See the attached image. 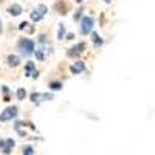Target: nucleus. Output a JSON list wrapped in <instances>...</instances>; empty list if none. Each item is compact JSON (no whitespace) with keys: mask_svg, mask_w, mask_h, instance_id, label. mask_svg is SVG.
<instances>
[{"mask_svg":"<svg viewBox=\"0 0 155 155\" xmlns=\"http://www.w3.org/2000/svg\"><path fill=\"white\" fill-rule=\"evenodd\" d=\"M2 92H3V101H11V98H9V88H8V85H2Z\"/></svg>","mask_w":155,"mask_h":155,"instance_id":"a211bd4d","label":"nucleus"},{"mask_svg":"<svg viewBox=\"0 0 155 155\" xmlns=\"http://www.w3.org/2000/svg\"><path fill=\"white\" fill-rule=\"evenodd\" d=\"M28 25H30V22H27V20H23V22H20V23H19V30H20V31H23L25 28L28 27Z\"/></svg>","mask_w":155,"mask_h":155,"instance_id":"4be33fe9","label":"nucleus"},{"mask_svg":"<svg viewBox=\"0 0 155 155\" xmlns=\"http://www.w3.org/2000/svg\"><path fill=\"white\" fill-rule=\"evenodd\" d=\"M16 143H14V140L12 138H6V140H0V149H2L3 153H11V150L14 149Z\"/></svg>","mask_w":155,"mask_h":155,"instance_id":"6e6552de","label":"nucleus"},{"mask_svg":"<svg viewBox=\"0 0 155 155\" xmlns=\"http://www.w3.org/2000/svg\"><path fill=\"white\" fill-rule=\"evenodd\" d=\"M0 2H5V0H0Z\"/></svg>","mask_w":155,"mask_h":155,"instance_id":"bb28decb","label":"nucleus"},{"mask_svg":"<svg viewBox=\"0 0 155 155\" xmlns=\"http://www.w3.org/2000/svg\"><path fill=\"white\" fill-rule=\"evenodd\" d=\"M34 56H36V59L39 61V62H44L45 61V58H47V53L41 48V47H37V50L34 51Z\"/></svg>","mask_w":155,"mask_h":155,"instance_id":"f3484780","label":"nucleus"},{"mask_svg":"<svg viewBox=\"0 0 155 155\" xmlns=\"http://www.w3.org/2000/svg\"><path fill=\"white\" fill-rule=\"evenodd\" d=\"M3 33V22H2V19H0V34Z\"/></svg>","mask_w":155,"mask_h":155,"instance_id":"b1692460","label":"nucleus"},{"mask_svg":"<svg viewBox=\"0 0 155 155\" xmlns=\"http://www.w3.org/2000/svg\"><path fill=\"white\" fill-rule=\"evenodd\" d=\"M90 39H92V42H93L95 50H99L102 45H104V39H102L96 31H92V33H90Z\"/></svg>","mask_w":155,"mask_h":155,"instance_id":"9b49d317","label":"nucleus"},{"mask_svg":"<svg viewBox=\"0 0 155 155\" xmlns=\"http://www.w3.org/2000/svg\"><path fill=\"white\" fill-rule=\"evenodd\" d=\"M85 50H87V44L85 42H76L74 45H71L67 50V56L71 58V59H78L81 54L85 53Z\"/></svg>","mask_w":155,"mask_h":155,"instance_id":"20e7f679","label":"nucleus"},{"mask_svg":"<svg viewBox=\"0 0 155 155\" xmlns=\"http://www.w3.org/2000/svg\"><path fill=\"white\" fill-rule=\"evenodd\" d=\"M65 34H67L65 25H64V23H59V27H58V33H56V39H58V41H62V39H65Z\"/></svg>","mask_w":155,"mask_h":155,"instance_id":"4468645a","label":"nucleus"},{"mask_svg":"<svg viewBox=\"0 0 155 155\" xmlns=\"http://www.w3.org/2000/svg\"><path fill=\"white\" fill-rule=\"evenodd\" d=\"M33 152H34V149H33L31 146H25V147H23V150H22V153H23V155H33Z\"/></svg>","mask_w":155,"mask_h":155,"instance_id":"412c9836","label":"nucleus"},{"mask_svg":"<svg viewBox=\"0 0 155 155\" xmlns=\"http://www.w3.org/2000/svg\"><path fill=\"white\" fill-rule=\"evenodd\" d=\"M53 98H54V95L51 93V92H45V93H42V102H44V101H51Z\"/></svg>","mask_w":155,"mask_h":155,"instance_id":"aec40b11","label":"nucleus"},{"mask_svg":"<svg viewBox=\"0 0 155 155\" xmlns=\"http://www.w3.org/2000/svg\"><path fill=\"white\" fill-rule=\"evenodd\" d=\"M82 2H84V0H76V3H79V5H81Z\"/></svg>","mask_w":155,"mask_h":155,"instance_id":"393cba45","label":"nucleus"},{"mask_svg":"<svg viewBox=\"0 0 155 155\" xmlns=\"http://www.w3.org/2000/svg\"><path fill=\"white\" fill-rule=\"evenodd\" d=\"M85 70H87V65L81 59H74V62L70 65V73L71 74H82Z\"/></svg>","mask_w":155,"mask_h":155,"instance_id":"423d86ee","label":"nucleus"},{"mask_svg":"<svg viewBox=\"0 0 155 155\" xmlns=\"http://www.w3.org/2000/svg\"><path fill=\"white\" fill-rule=\"evenodd\" d=\"M47 12H48V6L44 5V3H39L36 8L31 9V12H30V19H31L34 23H39L41 20H44V17L47 16Z\"/></svg>","mask_w":155,"mask_h":155,"instance_id":"7ed1b4c3","label":"nucleus"},{"mask_svg":"<svg viewBox=\"0 0 155 155\" xmlns=\"http://www.w3.org/2000/svg\"><path fill=\"white\" fill-rule=\"evenodd\" d=\"M65 39H67V41H73L74 34H73V33H67V34H65Z\"/></svg>","mask_w":155,"mask_h":155,"instance_id":"5701e85b","label":"nucleus"},{"mask_svg":"<svg viewBox=\"0 0 155 155\" xmlns=\"http://www.w3.org/2000/svg\"><path fill=\"white\" fill-rule=\"evenodd\" d=\"M16 48H17L20 56L30 58V56L34 54V51H36V44H34L33 39H30V37H20L19 41H17Z\"/></svg>","mask_w":155,"mask_h":155,"instance_id":"f257e3e1","label":"nucleus"},{"mask_svg":"<svg viewBox=\"0 0 155 155\" xmlns=\"http://www.w3.org/2000/svg\"><path fill=\"white\" fill-rule=\"evenodd\" d=\"M82 12H84V8H79L78 11H74V16H73V20H76V22H79L81 19H82Z\"/></svg>","mask_w":155,"mask_h":155,"instance_id":"6ab92c4d","label":"nucleus"},{"mask_svg":"<svg viewBox=\"0 0 155 155\" xmlns=\"http://www.w3.org/2000/svg\"><path fill=\"white\" fill-rule=\"evenodd\" d=\"M6 65L9 68H17L20 65V56L19 54H8L6 56Z\"/></svg>","mask_w":155,"mask_h":155,"instance_id":"1a4fd4ad","label":"nucleus"},{"mask_svg":"<svg viewBox=\"0 0 155 155\" xmlns=\"http://www.w3.org/2000/svg\"><path fill=\"white\" fill-rule=\"evenodd\" d=\"M104 2H106V3L109 5V3H112V0H104Z\"/></svg>","mask_w":155,"mask_h":155,"instance_id":"a878e982","label":"nucleus"},{"mask_svg":"<svg viewBox=\"0 0 155 155\" xmlns=\"http://www.w3.org/2000/svg\"><path fill=\"white\" fill-rule=\"evenodd\" d=\"M30 101L33 102V104H42V93H39V92H33L30 95Z\"/></svg>","mask_w":155,"mask_h":155,"instance_id":"2eb2a0df","label":"nucleus"},{"mask_svg":"<svg viewBox=\"0 0 155 155\" xmlns=\"http://www.w3.org/2000/svg\"><path fill=\"white\" fill-rule=\"evenodd\" d=\"M27 96H28V92H27V88H25V87H19V88L16 90V98H17L19 101H23Z\"/></svg>","mask_w":155,"mask_h":155,"instance_id":"dca6fc26","label":"nucleus"},{"mask_svg":"<svg viewBox=\"0 0 155 155\" xmlns=\"http://www.w3.org/2000/svg\"><path fill=\"white\" fill-rule=\"evenodd\" d=\"M36 71H37V68H36V64L33 61H27V62H25V68H23V74L25 76H27V78H33Z\"/></svg>","mask_w":155,"mask_h":155,"instance_id":"9d476101","label":"nucleus"},{"mask_svg":"<svg viewBox=\"0 0 155 155\" xmlns=\"http://www.w3.org/2000/svg\"><path fill=\"white\" fill-rule=\"evenodd\" d=\"M17 115H19V107L17 106H9L3 112H0V121L2 123L11 121V120H14Z\"/></svg>","mask_w":155,"mask_h":155,"instance_id":"39448f33","label":"nucleus"},{"mask_svg":"<svg viewBox=\"0 0 155 155\" xmlns=\"http://www.w3.org/2000/svg\"><path fill=\"white\" fill-rule=\"evenodd\" d=\"M95 27V19L92 16H82V19L79 20V31L82 36H90V33L93 31Z\"/></svg>","mask_w":155,"mask_h":155,"instance_id":"f03ea898","label":"nucleus"},{"mask_svg":"<svg viewBox=\"0 0 155 155\" xmlns=\"http://www.w3.org/2000/svg\"><path fill=\"white\" fill-rule=\"evenodd\" d=\"M6 11H8V14L12 16V17H17V16H20L22 12H23V9H22V6H20L19 3H12V5H9Z\"/></svg>","mask_w":155,"mask_h":155,"instance_id":"f8f14e48","label":"nucleus"},{"mask_svg":"<svg viewBox=\"0 0 155 155\" xmlns=\"http://www.w3.org/2000/svg\"><path fill=\"white\" fill-rule=\"evenodd\" d=\"M62 87H64V82L59 81V79H53V81L48 82V88L51 92H59V90H62Z\"/></svg>","mask_w":155,"mask_h":155,"instance_id":"ddd939ff","label":"nucleus"},{"mask_svg":"<svg viewBox=\"0 0 155 155\" xmlns=\"http://www.w3.org/2000/svg\"><path fill=\"white\" fill-rule=\"evenodd\" d=\"M53 9L58 12V14H61V16H65L67 12L70 11V5L65 2V0H58V2L54 3V6H53Z\"/></svg>","mask_w":155,"mask_h":155,"instance_id":"0eeeda50","label":"nucleus"}]
</instances>
